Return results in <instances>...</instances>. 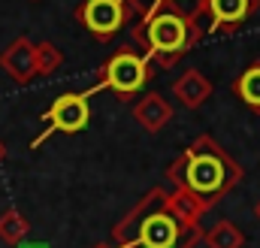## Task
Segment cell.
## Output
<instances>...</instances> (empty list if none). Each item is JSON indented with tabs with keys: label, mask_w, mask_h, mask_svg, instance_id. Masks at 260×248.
<instances>
[{
	"label": "cell",
	"mask_w": 260,
	"mask_h": 248,
	"mask_svg": "<svg viewBox=\"0 0 260 248\" xmlns=\"http://www.w3.org/2000/svg\"><path fill=\"white\" fill-rule=\"evenodd\" d=\"M173 94H176V100H179L182 106L200 109V106L209 100V94H212V82H209L200 70H185V73L173 82Z\"/></svg>",
	"instance_id": "obj_11"
},
{
	"label": "cell",
	"mask_w": 260,
	"mask_h": 248,
	"mask_svg": "<svg viewBox=\"0 0 260 248\" xmlns=\"http://www.w3.org/2000/svg\"><path fill=\"white\" fill-rule=\"evenodd\" d=\"M133 118L136 124L142 127V130H148V133H157V130H164L167 124L173 121V103L167 100V97H160V94H145L136 106H133Z\"/></svg>",
	"instance_id": "obj_10"
},
{
	"label": "cell",
	"mask_w": 260,
	"mask_h": 248,
	"mask_svg": "<svg viewBox=\"0 0 260 248\" xmlns=\"http://www.w3.org/2000/svg\"><path fill=\"white\" fill-rule=\"evenodd\" d=\"M94 248H115V245H112V242H97Z\"/></svg>",
	"instance_id": "obj_18"
},
{
	"label": "cell",
	"mask_w": 260,
	"mask_h": 248,
	"mask_svg": "<svg viewBox=\"0 0 260 248\" xmlns=\"http://www.w3.org/2000/svg\"><path fill=\"white\" fill-rule=\"evenodd\" d=\"M30 236V221L18 209H3L0 212V242L3 245H21Z\"/></svg>",
	"instance_id": "obj_12"
},
{
	"label": "cell",
	"mask_w": 260,
	"mask_h": 248,
	"mask_svg": "<svg viewBox=\"0 0 260 248\" xmlns=\"http://www.w3.org/2000/svg\"><path fill=\"white\" fill-rule=\"evenodd\" d=\"M127 6L136 18H148L154 12H176L197 24L206 18V0H127Z\"/></svg>",
	"instance_id": "obj_9"
},
{
	"label": "cell",
	"mask_w": 260,
	"mask_h": 248,
	"mask_svg": "<svg viewBox=\"0 0 260 248\" xmlns=\"http://www.w3.org/2000/svg\"><path fill=\"white\" fill-rule=\"evenodd\" d=\"M154 76V64L136 49H118L109 61L100 67V82L91 88V94L112 91L118 100H133Z\"/></svg>",
	"instance_id": "obj_4"
},
{
	"label": "cell",
	"mask_w": 260,
	"mask_h": 248,
	"mask_svg": "<svg viewBox=\"0 0 260 248\" xmlns=\"http://www.w3.org/2000/svg\"><path fill=\"white\" fill-rule=\"evenodd\" d=\"M21 248H49L46 242H21Z\"/></svg>",
	"instance_id": "obj_16"
},
{
	"label": "cell",
	"mask_w": 260,
	"mask_h": 248,
	"mask_svg": "<svg viewBox=\"0 0 260 248\" xmlns=\"http://www.w3.org/2000/svg\"><path fill=\"white\" fill-rule=\"evenodd\" d=\"M254 9H257V0H206L209 30H212V34H230V30H236Z\"/></svg>",
	"instance_id": "obj_8"
},
{
	"label": "cell",
	"mask_w": 260,
	"mask_h": 248,
	"mask_svg": "<svg viewBox=\"0 0 260 248\" xmlns=\"http://www.w3.org/2000/svg\"><path fill=\"white\" fill-rule=\"evenodd\" d=\"M254 212H257V218H260V203H257V209H254Z\"/></svg>",
	"instance_id": "obj_19"
},
{
	"label": "cell",
	"mask_w": 260,
	"mask_h": 248,
	"mask_svg": "<svg viewBox=\"0 0 260 248\" xmlns=\"http://www.w3.org/2000/svg\"><path fill=\"white\" fill-rule=\"evenodd\" d=\"M3 158H6V145L0 142V164H3Z\"/></svg>",
	"instance_id": "obj_17"
},
{
	"label": "cell",
	"mask_w": 260,
	"mask_h": 248,
	"mask_svg": "<svg viewBox=\"0 0 260 248\" xmlns=\"http://www.w3.org/2000/svg\"><path fill=\"white\" fill-rule=\"evenodd\" d=\"M34 52H37V76H52L61 64H64V55H61V49L55 46V43H37L34 46Z\"/></svg>",
	"instance_id": "obj_15"
},
{
	"label": "cell",
	"mask_w": 260,
	"mask_h": 248,
	"mask_svg": "<svg viewBox=\"0 0 260 248\" xmlns=\"http://www.w3.org/2000/svg\"><path fill=\"white\" fill-rule=\"evenodd\" d=\"M233 91H236V97H239L245 106H251V109L260 112V61L248 64V67L236 76Z\"/></svg>",
	"instance_id": "obj_13"
},
{
	"label": "cell",
	"mask_w": 260,
	"mask_h": 248,
	"mask_svg": "<svg viewBox=\"0 0 260 248\" xmlns=\"http://www.w3.org/2000/svg\"><path fill=\"white\" fill-rule=\"evenodd\" d=\"M91 88L88 91H70V94H61L46 112V127L40 130V136L30 142V148H40L46 139H52L55 133H79L85 130L88 121H91Z\"/></svg>",
	"instance_id": "obj_5"
},
{
	"label": "cell",
	"mask_w": 260,
	"mask_h": 248,
	"mask_svg": "<svg viewBox=\"0 0 260 248\" xmlns=\"http://www.w3.org/2000/svg\"><path fill=\"white\" fill-rule=\"evenodd\" d=\"M130 15L133 12H130L127 0H82L76 6L79 24L91 37H97L103 43H109L112 37H118V30L127 24Z\"/></svg>",
	"instance_id": "obj_6"
},
{
	"label": "cell",
	"mask_w": 260,
	"mask_h": 248,
	"mask_svg": "<svg viewBox=\"0 0 260 248\" xmlns=\"http://www.w3.org/2000/svg\"><path fill=\"white\" fill-rule=\"evenodd\" d=\"M203 242L200 221L185 218L167 188H151L112 227L115 248H194Z\"/></svg>",
	"instance_id": "obj_1"
},
{
	"label": "cell",
	"mask_w": 260,
	"mask_h": 248,
	"mask_svg": "<svg viewBox=\"0 0 260 248\" xmlns=\"http://www.w3.org/2000/svg\"><path fill=\"white\" fill-rule=\"evenodd\" d=\"M133 40L145 49L142 55L157 67H173L188 49L203 40V27L176 12H154L148 18H136Z\"/></svg>",
	"instance_id": "obj_3"
},
{
	"label": "cell",
	"mask_w": 260,
	"mask_h": 248,
	"mask_svg": "<svg viewBox=\"0 0 260 248\" xmlns=\"http://www.w3.org/2000/svg\"><path fill=\"white\" fill-rule=\"evenodd\" d=\"M242 167L209 133H200L167 170L173 188L197 197L206 209H212L224 194H230L242 182Z\"/></svg>",
	"instance_id": "obj_2"
},
{
	"label": "cell",
	"mask_w": 260,
	"mask_h": 248,
	"mask_svg": "<svg viewBox=\"0 0 260 248\" xmlns=\"http://www.w3.org/2000/svg\"><path fill=\"white\" fill-rule=\"evenodd\" d=\"M0 67L15 85H27L37 79V52L27 37H15L3 52H0Z\"/></svg>",
	"instance_id": "obj_7"
},
{
	"label": "cell",
	"mask_w": 260,
	"mask_h": 248,
	"mask_svg": "<svg viewBox=\"0 0 260 248\" xmlns=\"http://www.w3.org/2000/svg\"><path fill=\"white\" fill-rule=\"evenodd\" d=\"M203 242H206V248H242L248 239L233 221H218L215 227L203 230Z\"/></svg>",
	"instance_id": "obj_14"
}]
</instances>
